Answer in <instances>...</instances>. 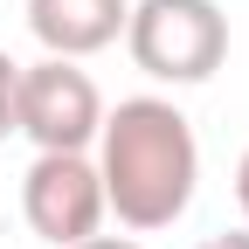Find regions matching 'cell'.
Segmentation results:
<instances>
[{"mask_svg": "<svg viewBox=\"0 0 249 249\" xmlns=\"http://www.w3.org/2000/svg\"><path fill=\"white\" fill-rule=\"evenodd\" d=\"M97 180H104V208L124 229H173L201 180V145L180 104L166 97H124L97 124Z\"/></svg>", "mask_w": 249, "mask_h": 249, "instance_id": "6da1fadb", "label": "cell"}, {"mask_svg": "<svg viewBox=\"0 0 249 249\" xmlns=\"http://www.w3.org/2000/svg\"><path fill=\"white\" fill-rule=\"evenodd\" d=\"M124 49L152 83H208L229 55V14L214 0H139L124 14Z\"/></svg>", "mask_w": 249, "mask_h": 249, "instance_id": "7a4b0ae2", "label": "cell"}, {"mask_svg": "<svg viewBox=\"0 0 249 249\" xmlns=\"http://www.w3.org/2000/svg\"><path fill=\"white\" fill-rule=\"evenodd\" d=\"M104 124V97L76 62L42 55L21 70V97H14V132L35 139V152H83Z\"/></svg>", "mask_w": 249, "mask_h": 249, "instance_id": "3957f363", "label": "cell"}, {"mask_svg": "<svg viewBox=\"0 0 249 249\" xmlns=\"http://www.w3.org/2000/svg\"><path fill=\"white\" fill-rule=\"evenodd\" d=\"M21 214L28 229L55 249H76L104 229V180H97V160L83 152H35V166L21 180Z\"/></svg>", "mask_w": 249, "mask_h": 249, "instance_id": "277c9868", "label": "cell"}, {"mask_svg": "<svg viewBox=\"0 0 249 249\" xmlns=\"http://www.w3.org/2000/svg\"><path fill=\"white\" fill-rule=\"evenodd\" d=\"M124 0H28V28H35V42L62 62H83L97 55L124 35Z\"/></svg>", "mask_w": 249, "mask_h": 249, "instance_id": "5b68a950", "label": "cell"}, {"mask_svg": "<svg viewBox=\"0 0 249 249\" xmlns=\"http://www.w3.org/2000/svg\"><path fill=\"white\" fill-rule=\"evenodd\" d=\"M14 97H21V62L0 49V139L14 132Z\"/></svg>", "mask_w": 249, "mask_h": 249, "instance_id": "8992f818", "label": "cell"}, {"mask_svg": "<svg viewBox=\"0 0 249 249\" xmlns=\"http://www.w3.org/2000/svg\"><path fill=\"white\" fill-rule=\"evenodd\" d=\"M201 249H249V229H229V235H208Z\"/></svg>", "mask_w": 249, "mask_h": 249, "instance_id": "52a82bcc", "label": "cell"}, {"mask_svg": "<svg viewBox=\"0 0 249 249\" xmlns=\"http://www.w3.org/2000/svg\"><path fill=\"white\" fill-rule=\"evenodd\" d=\"M76 249H139L132 235H90V242H76Z\"/></svg>", "mask_w": 249, "mask_h": 249, "instance_id": "ba28073f", "label": "cell"}, {"mask_svg": "<svg viewBox=\"0 0 249 249\" xmlns=\"http://www.w3.org/2000/svg\"><path fill=\"white\" fill-rule=\"evenodd\" d=\"M235 201H242V214H249V152L235 160Z\"/></svg>", "mask_w": 249, "mask_h": 249, "instance_id": "9c48e42d", "label": "cell"}]
</instances>
